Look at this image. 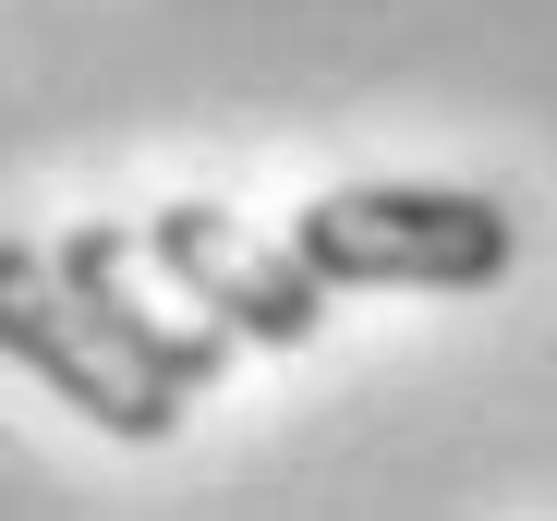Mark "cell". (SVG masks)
<instances>
[{
  "mask_svg": "<svg viewBox=\"0 0 557 521\" xmlns=\"http://www.w3.org/2000/svg\"><path fill=\"white\" fill-rule=\"evenodd\" d=\"M292 255L327 291H497L521 268V231L460 183H339L292 207Z\"/></svg>",
  "mask_w": 557,
  "mask_h": 521,
  "instance_id": "6da1fadb",
  "label": "cell"
},
{
  "mask_svg": "<svg viewBox=\"0 0 557 521\" xmlns=\"http://www.w3.org/2000/svg\"><path fill=\"white\" fill-rule=\"evenodd\" d=\"M0 352H13L49 400H73L98 437H122V449H158L182 424V388L98 315V291H85L61 255H37V243H0Z\"/></svg>",
  "mask_w": 557,
  "mask_h": 521,
  "instance_id": "7a4b0ae2",
  "label": "cell"
},
{
  "mask_svg": "<svg viewBox=\"0 0 557 521\" xmlns=\"http://www.w3.org/2000/svg\"><path fill=\"white\" fill-rule=\"evenodd\" d=\"M61 268H73L85 291H98V315H110V327L134 339V352H146V364H158V376H170L182 400L231 376V327H219L207 303H195V315L146 303V268H158V255H146V231H110V219H98V231H73V243H61Z\"/></svg>",
  "mask_w": 557,
  "mask_h": 521,
  "instance_id": "277c9868",
  "label": "cell"
},
{
  "mask_svg": "<svg viewBox=\"0 0 557 521\" xmlns=\"http://www.w3.org/2000/svg\"><path fill=\"white\" fill-rule=\"evenodd\" d=\"M146 255H158V280L182 303H207L231 339H267V352H304V339L327 327V280L292 255V231H243L231 207H158L146 219Z\"/></svg>",
  "mask_w": 557,
  "mask_h": 521,
  "instance_id": "3957f363",
  "label": "cell"
}]
</instances>
